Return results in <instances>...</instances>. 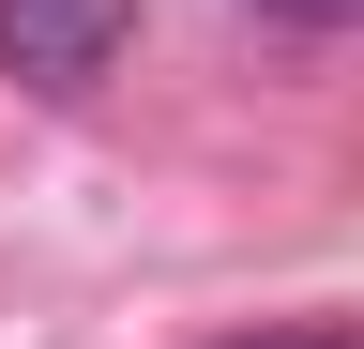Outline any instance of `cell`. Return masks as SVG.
Returning a JSON list of instances; mask_svg holds the SVG:
<instances>
[{"mask_svg": "<svg viewBox=\"0 0 364 349\" xmlns=\"http://www.w3.org/2000/svg\"><path fill=\"white\" fill-rule=\"evenodd\" d=\"M122 31H136V0H0V61L31 92H91L122 61Z\"/></svg>", "mask_w": 364, "mask_h": 349, "instance_id": "obj_1", "label": "cell"}, {"mask_svg": "<svg viewBox=\"0 0 364 349\" xmlns=\"http://www.w3.org/2000/svg\"><path fill=\"white\" fill-rule=\"evenodd\" d=\"M243 16H273V31H349L364 0H243Z\"/></svg>", "mask_w": 364, "mask_h": 349, "instance_id": "obj_2", "label": "cell"}, {"mask_svg": "<svg viewBox=\"0 0 364 349\" xmlns=\"http://www.w3.org/2000/svg\"><path fill=\"white\" fill-rule=\"evenodd\" d=\"M243 349H334V334H243Z\"/></svg>", "mask_w": 364, "mask_h": 349, "instance_id": "obj_3", "label": "cell"}]
</instances>
